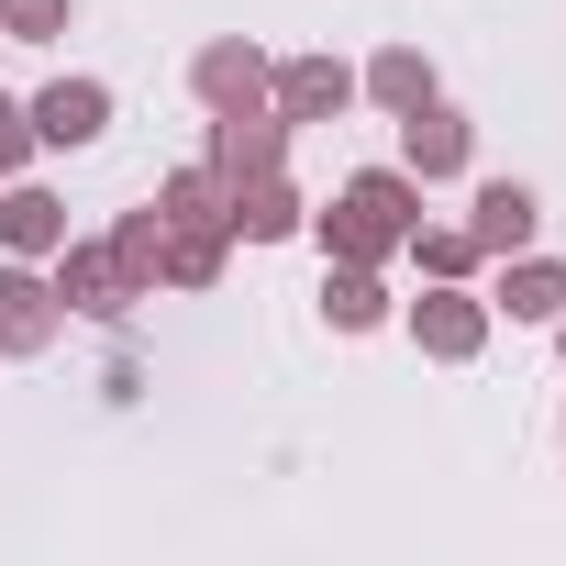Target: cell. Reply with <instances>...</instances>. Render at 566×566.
Here are the masks:
<instances>
[{
	"label": "cell",
	"mask_w": 566,
	"mask_h": 566,
	"mask_svg": "<svg viewBox=\"0 0 566 566\" xmlns=\"http://www.w3.org/2000/svg\"><path fill=\"white\" fill-rule=\"evenodd\" d=\"M323 233H334V255H345V266L389 255V244L411 233V178H400V167H367V178H356V189L323 211Z\"/></svg>",
	"instance_id": "obj_1"
},
{
	"label": "cell",
	"mask_w": 566,
	"mask_h": 566,
	"mask_svg": "<svg viewBox=\"0 0 566 566\" xmlns=\"http://www.w3.org/2000/svg\"><path fill=\"white\" fill-rule=\"evenodd\" d=\"M222 233H255V244H277V233H301V200H290V178H233L222 189Z\"/></svg>",
	"instance_id": "obj_2"
},
{
	"label": "cell",
	"mask_w": 566,
	"mask_h": 566,
	"mask_svg": "<svg viewBox=\"0 0 566 566\" xmlns=\"http://www.w3.org/2000/svg\"><path fill=\"white\" fill-rule=\"evenodd\" d=\"M277 156H290V123H266V112H222V134H211L222 189H233V178H266Z\"/></svg>",
	"instance_id": "obj_3"
},
{
	"label": "cell",
	"mask_w": 566,
	"mask_h": 566,
	"mask_svg": "<svg viewBox=\"0 0 566 566\" xmlns=\"http://www.w3.org/2000/svg\"><path fill=\"white\" fill-rule=\"evenodd\" d=\"M45 334H56V290L34 266H0V356H34Z\"/></svg>",
	"instance_id": "obj_4"
},
{
	"label": "cell",
	"mask_w": 566,
	"mask_h": 566,
	"mask_svg": "<svg viewBox=\"0 0 566 566\" xmlns=\"http://www.w3.org/2000/svg\"><path fill=\"white\" fill-rule=\"evenodd\" d=\"M101 112H112V90H101V78H56V90L34 101V145H90V134H101Z\"/></svg>",
	"instance_id": "obj_5"
},
{
	"label": "cell",
	"mask_w": 566,
	"mask_h": 566,
	"mask_svg": "<svg viewBox=\"0 0 566 566\" xmlns=\"http://www.w3.org/2000/svg\"><path fill=\"white\" fill-rule=\"evenodd\" d=\"M467 244H478V255H522V244H533V189L489 178V189H478V222H467Z\"/></svg>",
	"instance_id": "obj_6"
},
{
	"label": "cell",
	"mask_w": 566,
	"mask_h": 566,
	"mask_svg": "<svg viewBox=\"0 0 566 566\" xmlns=\"http://www.w3.org/2000/svg\"><path fill=\"white\" fill-rule=\"evenodd\" d=\"M345 67L334 56H290V67H277V112H290V123H323V112H345Z\"/></svg>",
	"instance_id": "obj_7"
},
{
	"label": "cell",
	"mask_w": 566,
	"mask_h": 566,
	"mask_svg": "<svg viewBox=\"0 0 566 566\" xmlns=\"http://www.w3.org/2000/svg\"><path fill=\"white\" fill-rule=\"evenodd\" d=\"M189 78H200V101H211V112H255V90H266V56H255V45H211Z\"/></svg>",
	"instance_id": "obj_8"
},
{
	"label": "cell",
	"mask_w": 566,
	"mask_h": 566,
	"mask_svg": "<svg viewBox=\"0 0 566 566\" xmlns=\"http://www.w3.org/2000/svg\"><path fill=\"white\" fill-rule=\"evenodd\" d=\"M56 301H67V312H123V301H134V290H123V255H112V244H78L67 277H56Z\"/></svg>",
	"instance_id": "obj_9"
},
{
	"label": "cell",
	"mask_w": 566,
	"mask_h": 566,
	"mask_svg": "<svg viewBox=\"0 0 566 566\" xmlns=\"http://www.w3.org/2000/svg\"><path fill=\"white\" fill-rule=\"evenodd\" d=\"M400 123H411V134H400V145H411V178H455V167H467V123H455V112L422 101V112H400Z\"/></svg>",
	"instance_id": "obj_10"
},
{
	"label": "cell",
	"mask_w": 566,
	"mask_h": 566,
	"mask_svg": "<svg viewBox=\"0 0 566 566\" xmlns=\"http://www.w3.org/2000/svg\"><path fill=\"white\" fill-rule=\"evenodd\" d=\"M411 323H422V345H433V356H478V334H489V312H478L467 290H433Z\"/></svg>",
	"instance_id": "obj_11"
},
{
	"label": "cell",
	"mask_w": 566,
	"mask_h": 566,
	"mask_svg": "<svg viewBox=\"0 0 566 566\" xmlns=\"http://www.w3.org/2000/svg\"><path fill=\"white\" fill-rule=\"evenodd\" d=\"M56 233H67V211L45 189H0V244H12V255H45Z\"/></svg>",
	"instance_id": "obj_12"
},
{
	"label": "cell",
	"mask_w": 566,
	"mask_h": 566,
	"mask_svg": "<svg viewBox=\"0 0 566 566\" xmlns=\"http://www.w3.org/2000/svg\"><path fill=\"white\" fill-rule=\"evenodd\" d=\"M500 312H511V323H555V312H566V266H555V255H522L511 290H500Z\"/></svg>",
	"instance_id": "obj_13"
},
{
	"label": "cell",
	"mask_w": 566,
	"mask_h": 566,
	"mask_svg": "<svg viewBox=\"0 0 566 566\" xmlns=\"http://www.w3.org/2000/svg\"><path fill=\"white\" fill-rule=\"evenodd\" d=\"M112 255H123V290L145 301V277H167V211H134V222L112 233Z\"/></svg>",
	"instance_id": "obj_14"
},
{
	"label": "cell",
	"mask_w": 566,
	"mask_h": 566,
	"mask_svg": "<svg viewBox=\"0 0 566 566\" xmlns=\"http://www.w3.org/2000/svg\"><path fill=\"white\" fill-rule=\"evenodd\" d=\"M211 266H222V222H178V211H167V277H178V290H200Z\"/></svg>",
	"instance_id": "obj_15"
},
{
	"label": "cell",
	"mask_w": 566,
	"mask_h": 566,
	"mask_svg": "<svg viewBox=\"0 0 566 566\" xmlns=\"http://www.w3.org/2000/svg\"><path fill=\"white\" fill-rule=\"evenodd\" d=\"M367 90H378V101H389V112H422V101H433V67H422V56H411V45H389V56H378V67H367Z\"/></svg>",
	"instance_id": "obj_16"
},
{
	"label": "cell",
	"mask_w": 566,
	"mask_h": 566,
	"mask_svg": "<svg viewBox=\"0 0 566 566\" xmlns=\"http://www.w3.org/2000/svg\"><path fill=\"white\" fill-rule=\"evenodd\" d=\"M323 312H334L345 334H367V323H378L389 301H378V277H367V266H334V277H323Z\"/></svg>",
	"instance_id": "obj_17"
},
{
	"label": "cell",
	"mask_w": 566,
	"mask_h": 566,
	"mask_svg": "<svg viewBox=\"0 0 566 566\" xmlns=\"http://www.w3.org/2000/svg\"><path fill=\"white\" fill-rule=\"evenodd\" d=\"M156 211H178V222H222V167H178V178L156 189Z\"/></svg>",
	"instance_id": "obj_18"
},
{
	"label": "cell",
	"mask_w": 566,
	"mask_h": 566,
	"mask_svg": "<svg viewBox=\"0 0 566 566\" xmlns=\"http://www.w3.org/2000/svg\"><path fill=\"white\" fill-rule=\"evenodd\" d=\"M0 34H23V45L67 34V0H0Z\"/></svg>",
	"instance_id": "obj_19"
},
{
	"label": "cell",
	"mask_w": 566,
	"mask_h": 566,
	"mask_svg": "<svg viewBox=\"0 0 566 566\" xmlns=\"http://www.w3.org/2000/svg\"><path fill=\"white\" fill-rule=\"evenodd\" d=\"M23 156H34V112H23V101H0V178H12Z\"/></svg>",
	"instance_id": "obj_20"
},
{
	"label": "cell",
	"mask_w": 566,
	"mask_h": 566,
	"mask_svg": "<svg viewBox=\"0 0 566 566\" xmlns=\"http://www.w3.org/2000/svg\"><path fill=\"white\" fill-rule=\"evenodd\" d=\"M411 244H422V266H433V277H455V266H478V244H467V233H411Z\"/></svg>",
	"instance_id": "obj_21"
}]
</instances>
